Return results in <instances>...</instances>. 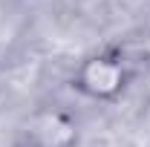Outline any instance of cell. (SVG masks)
Returning <instances> with one entry per match:
<instances>
[{
	"label": "cell",
	"instance_id": "cell-1",
	"mask_svg": "<svg viewBox=\"0 0 150 147\" xmlns=\"http://www.w3.org/2000/svg\"><path fill=\"white\" fill-rule=\"evenodd\" d=\"M78 84L93 98H110L124 87V69L112 58H90L78 72Z\"/></svg>",
	"mask_w": 150,
	"mask_h": 147
},
{
	"label": "cell",
	"instance_id": "cell-2",
	"mask_svg": "<svg viewBox=\"0 0 150 147\" xmlns=\"http://www.w3.org/2000/svg\"><path fill=\"white\" fill-rule=\"evenodd\" d=\"M29 133L38 147H72L75 141V124L64 112H40Z\"/></svg>",
	"mask_w": 150,
	"mask_h": 147
},
{
	"label": "cell",
	"instance_id": "cell-3",
	"mask_svg": "<svg viewBox=\"0 0 150 147\" xmlns=\"http://www.w3.org/2000/svg\"><path fill=\"white\" fill-rule=\"evenodd\" d=\"M0 147H12V130L0 124Z\"/></svg>",
	"mask_w": 150,
	"mask_h": 147
},
{
	"label": "cell",
	"instance_id": "cell-4",
	"mask_svg": "<svg viewBox=\"0 0 150 147\" xmlns=\"http://www.w3.org/2000/svg\"><path fill=\"white\" fill-rule=\"evenodd\" d=\"M144 49L150 52V32H147V40H144Z\"/></svg>",
	"mask_w": 150,
	"mask_h": 147
}]
</instances>
